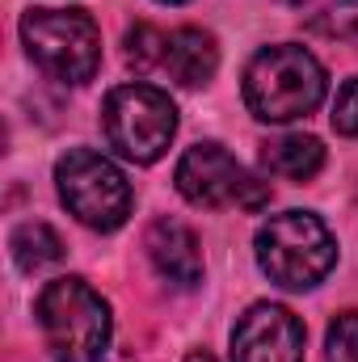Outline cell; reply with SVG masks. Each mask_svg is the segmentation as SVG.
Returning <instances> with one entry per match:
<instances>
[{
  "mask_svg": "<svg viewBox=\"0 0 358 362\" xmlns=\"http://www.w3.org/2000/svg\"><path fill=\"white\" fill-rule=\"evenodd\" d=\"M325 101V68L308 47H262L245 68V105L262 122H295Z\"/></svg>",
  "mask_w": 358,
  "mask_h": 362,
  "instance_id": "1",
  "label": "cell"
},
{
  "mask_svg": "<svg viewBox=\"0 0 358 362\" xmlns=\"http://www.w3.org/2000/svg\"><path fill=\"white\" fill-rule=\"evenodd\" d=\"M38 325L55 362H101L110 346V303L85 278H55L38 295Z\"/></svg>",
  "mask_w": 358,
  "mask_h": 362,
  "instance_id": "2",
  "label": "cell"
},
{
  "mask_svg": "<svg viewBox=\"0 0 358 362\" xmlns=\"http://www.w3.org/2000/svg\"><path fill=\"white\" fill-rule=\"evenodd\" d=\"M337 262L333 232L312 211H282L258 232V266L287 291L316 286Z\"/></svg>",
  "mask_w": 358,
  "mask_h": 362,
  "instance_id": "3",
  "label": "cell"
},
{
  "mask_svg": "<svg viewBox=\"0 0 358 362\" xmlns=\"http://www.w3.org/2000/svg\"><path fill=\"white\" fill-rule=\"evenodd\" d=\"M101 135L122 160L152 165L178 135V105L156 85H118L101 105Z\"/></svg>",
  "mask_w": 358,
  "mask_h": 362,
  "instance_id": "4",
  "label": "cell"
},
{
  "mask_svg": "<svg viewBox=\"0 0 358 362\" xmlns=\"http://www.w3.org/2000/svg\"><path fill=\"white\" fill-rule=\"evenodd\" d=\"M25 55L64 85L93 81L101 64V34L97 21L81 8H30L21 17Z\"/></svg>",
  "mask_w": 358,
  "mask_h": 362,
  "instance_id": "5",
  "label": "cell"
},
{
  "mask_svg": "<svg viewBox=\"0 0 358 362\" xmlns=\"http://www.w3.org/2000/svg\"><path fill=\"white\" fill-rule=\"evenodd\" d=\"M55 185L64 206L93 232H114L131 215V185L118 165L93 148H72L55 165Z\"/></svg>",
  "mask_w": 358,
  "mask_h": 362,
  "instance_id": "6",
  "label": "cell"
},
{
  "mask_svg": "<svg viewBox=\"0 0 358 362\" xmlns=\"http://www.w3.org/2000/svg\"><path fill=\"white\" fill-rule=\"evenodd\" d=\"M178 181L181 198L185 202H194V206H232V202H241V206H262L270 198V189L262 185L258 177H249L245 169H241V160L228 152V148H219V144H194L185 156L178 160Z\"/></svg>",
  "mask_w": 358,
  "mask_h": 362,
  "instance_id": "7",
  "label": "cell"
},
{
  "mask_svg": "<svg viewBox=\"0 0 358 362\" xmlns=\"http://www.w3.org/2000/svg\"><path fill=\"white\" fill-rule=\"evenodd\" d=\"M232 362H304V325L282 303H253L232 329Z\"/></svg>",
  "mask_w": 358,
  "mask_h": 362,
  "instance_id": "8",
  "label": "cell"
},
{
  "mask_svg": "<svg viewBox=\"0 0 358 362\" xmlns=\"http://www.w3.org/2000/svg\"><path fill=\"white\" fill-rule=\"evenodd\" d=\"M148 257L161 278L173 286H198L202 282V249L198 236L181 219H156L148 228Z\"/></svg>",
  "mask_w": 358,
  "mask_h": 362,
  "instance_id": "9",
  "label": "cell"
},
{
  "mask_svg": "<svg viewBox=\"0 0 358 362\" xmlns=\"http://www.w3.org/2000/svg\"><path fill=\"white\" fill-rule=\"evenodd\" d=\"M219 68V47L215 34L198 30V25H181L169 34V51H165V72L178 81L181 89H198L215 76Z\"/></svg>",
  "mask_w": 358,
  "mask_h": 362,
  "instance_id": "10",
  "label": "cell"
},
{
  "mask_svg": "<svg viewBox=\"0 0 358 362\" xmlns=\"http://www.w3.org/2000/svg\"><path fill=\"white\" fill-rule=\"evenodd\" d=\"M262 165H266L270 177L312 181L325 169V148L316 135H278L262 148Z\"/></svg>",
  "mask_w": 358,
  "mask_h": 362,
  "instance_id": "11",
  "label": "cell"
},
{
  "mask_svg": "<svg viewBox=\"0 0 358 362\" xmlns=\"http://www.w3.org/2000/svg\"><path fill=\"white\" fill-rule=\"evenodd\" d=\"M8 249H13V262L25 274H38V270H47V266H59V262H64V240H59V232H55L51 223H42V219H30V223L13 228Z\"/></svg>",
  "mask_w": 358,
  "mask_h": 362,
  "instance_id": "12",
  "label": "cell"
},
{
  "mask_svg": "<svg viewBox=\"0 0 358 362\" xmlns=\"http://www.w3.org/2000/svg\"><path fill=\"white\" fill-rule=\"evenodd\" d=\"M165 51H169V34L139 21L135 30H127V64L139 72V76H156L165 72Z\"/></svg>",
  "mask_w": 358,
  "mask_h": 362,
  "instance_id": "13",
  "label": "cell"
},
{
  "mask_svg": "<svg viewBox=\"0 0 358 362\" xmlns=\"http://www.w3.org/2000/svg\"><path fill=\"white\" fill-rule=\"evenodd\" d=\"M325 362H358V312H342L325 333Z\"/></svg>",
  "mask_w": 358,
  "mask_h": 362,
  "instance_id": "14",
  "label": "cell"
},
{
  "mask_svg": "<svg viewBox=\"0 0 358 362\" xmlns=\"http://www.w3.org/2000/svg\"><path fill=\"white\" fill-rule=\"evenodd\" d=\"M316 30L337 34V38H354L358 42V0H333L325 8V17L316 21Z\"/></svg>",
  "mask_w": 358,
  "mask_h": 362,
  "instance_id": "15",
  "label": "cell"
},
{
  "mask_svg": "<svg viewBox=\"0 0 358 362\" xmlns=\"http://www.w3.org/2000/svg\"><path fill=\"white\" fill-rule=\"evenodd\" d=\"M333 127H337V135L358 139V76L346 81V89L337 93V101H333Z\"/></svg>",
  "mask_w": 358,
  "mask_h": 362,
  "instance_id": "16",
  "label": "cell"
},
{
  "mask_svg": "<svg viewBox=\"0 0 358 362\" xmlns=\"http://www.w3.org/2000/svg\"><path fill=\"white\" fill-rule=\"evenodd\" d=\"M185 362H215V358H211L207 350H190V354H185Z\"/></svg>",
  "mask_w": 358,
  "mask_h": 362,
  "instance_id": "17",
  "label": "cell"
},
{
  "mask_svg": "<svg viewBox=\"0 0 358 362\" xmlns=\"http://www.w3.org/2000/svg\"><path fill=\"white\" fill-rule=\"evenodd\" d=\"M287 4H304V0H287Z\"/></svg>",
  "mask_w": 358,
  "mask_h": 362,
  "instance_id": "18",
  "label": "cell"
},
{
  "mask_svg": "<svg viewBox=\"0 0 358 362\" xmlns=\"http://www.w3.org/2000/svg\"><path fill=\"white\" fill-rule=\"evenodd\" d=\"M165 4H181V0H165Z\"/></svg>",
  "mask_w": 358,
  "mask_h": 362,
  "instance_id": "19",
  "label": "cell"
}]
</instances>
